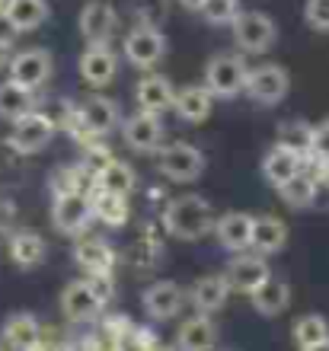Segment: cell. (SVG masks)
I'll use <instances>...</instances> for the list:
<instances>
[{
    "mask_svg": "<svg viewBox=\"0 0 329 351\" xmlns=\"http://www.w3.org/2000/svg\"><path fill=\"white\" fill-rule=\"evenodd\" d=\"M249 67L240 55H214L205 67V90L214 99H234L247 86Z\"/></svg>",
    "mask_w": 329,
    "mask_h": 351,
    "instance_id": "3",
    "label": "cell"
},
{
    "mask_svg": "<svg viewBox=\"0 0 329 351\" xmlns=\"http://www.w3.org/2000/svg\"><path fill=\"white\" fill-rule=\"evenodd\" d=\"M230 291H240V294H253L265 278H269V265H265V256H256V252H237L234 262L224 271Z\"/></svg>",
    "mask_w": 329,
    "mask_h": 351,
    "instance_id": "16",
    "label": "cell"
},
{
    "mask_svg": "<svg viewBox=\"0 0 329 351\" xmlns=\"http://www.w3.org/2000/svg\"><path fill=\"white\" fill-rule=\"evenodd\" d=\"M73 262L87 278H109L115 271V250L102 237H80L73 243Z\"/></svg>",
    "mask_w": 329,
    "mask_h": 351,
    "instance_id": "12",
    "label": "cell"
},
{
    "mask_svg": "<svg viewBox=\"0 0 329 351\" xmlns=\"http://www.w3.org/2000/svg\"><path fill=\"white\" fill-rule=\"evenodd\" d=\"M278 144L294 154H301L304 160L310 157V144H313V125L304 119H291L278 125Z\"/></svg>",
    "mask_w": 329,
    "mask_h": 351,
    "instance_id": "33",
    "label": "cell"
},
{
    "mask_svg": "<svg viewBox=\"0 0 329 351\" xmlns=\"http://www.w3.org/2000/svg\"><path fill=\"white\" fill-rule=\"evenodd\" d=\"M230 32L243 55H265L278 38V26L259 10H240L237 19L230 23Z\"/></svg>",
    "mask_w": 329,
    "mask_h": 351,
    "instance_id": "2",
    "label": "cell"
},
{
    "mask_svg": "<svg viewBox=\"0 0 329 351\" xmlns=\"http://www.w3.org/2000/svg\"><path fill=\"white\" fill-rule=\"evenodd\" d=\"M109 304L106 297L96 291L90 278H80V281H71V285L61 291V313L71 319V323H90L102 313V306Z\"/></svg>",
    "mask_w": 329,
    "mask_h": 351,
    "instance_id": "8",
    "label": "cell"
},
{
    "mask_svg": "<svg viewBox=\"0 0 329 351\" xmlns=\"http://www.w3.org/2000/svg\"><path fill=\"white\" fill-rule=\"evenodd\" d=\"M90 204H93V217L106 227H125L128 223V195H112V192H100V189H93L90 195Z\"/></svg>",
    "mask_w": 329,
    "mask_h": 351,
    "instance_id": "27",
    "label": "cell"
},
{
    "mask_svg": "<svg viewBox=\"0 0 329 351\" xmlns=\"http://www.w3.org/2000/svg\"><path fill=\"white\" fill-rule=\"evenodd\" d=\"M3 342L13 351H36L42 342V326L32 313H13L3 323Z\"/></svg>",
    "mask_w": 329,
    "mask_h": 351,
    "instance_id": "24",
    "label": "cell"
},
{
    "mask_svg": "<svg viewBox=\"0 0 329 351\" xmlns=\"http://www.w3.org/2000/svg\"><path fill=\"white\" fill-rule=\"evenodd\" d=\"M10 221H13V204L0 198V233L10 227Z\"/></svg>",
    "mask_w": 329,
    "mask_h": 351,
    "instance_id": "40",
    "label": "cell"
},
{
    "mask_svg": "<svg viewBox=\"0 0 329 351\" xmlns=\"http://www.w3.org/2000/svg\"><path fill=\"white\" fill-rule=\"evenodd\" d=\"M45 240L36 230H16L10 233V259L16 262L19 268H36L38 262L45 259Z\"/></svg>",
    "mask_w": 329,
    "mask_h": 351,
    "instance_id": "28",
    "label": "cell"
},
{
    "mask_svg": "<svg viewBox=\"0 0 329 351\" xmlns=\"http://www.w3.org/2000/svg\"><path fill=\"white\" fill-rule=\"evenodd\" d=\"M301 169H304V157L288 147H282V144H275L262 160V176L272 185H282L284 179H291V176L301 173Z\"/></svg>",
    "mask_w": 329,
    "mask_h": 351,
    "instance_id": "29",
    "label": "cell"
},
{
    "mask_svg": "<svg viewBox=\"0 0 329 351\" xmlns=\"http://www.w3.org/2000/svg\"><path fill=\"white\" fill-rule=\"evenodd\" d=\"M310 154L320 160H329V119L313 125V144H310Z\"/></svg>",
    "mask_w": 329,
    "mask_h": 351,
    "instance_id": "39",
    "label": "cell"
},
{
    "mask_svg": "<svg viewBox=\"0 0 329 351\" xmlns=\"http://www.w3.org/2000/svg\"><path fill=\"white\" fill-rule=\"evenodd\" d=\"M304 19L317 32H329V0H307L304 3Z\"/></svg>",
    "mask_w": 329,
    "mask_h": 351,
    "instance_id": "38",
    "label": "cell"
},
{
    "mask_svg": "<svg viewBox=\"0 0 329 351\" xmlns=\"http://www.w3.org/2000/svg\"><path fill=\"white\" fill-rule=\"evenodd\" d=\"M288 243V227L278 217H253V233H249V252L256 256H275Z\"/></svg>",
    "mask_w": 329,
    "mask_h": 351,
    "instance_id": "21",
    "label": "cell"
},
{
    "mask_svg": "<svg viewBox=\"0 0 329 351\" xmlns=\"http://www.w3.org/2000/svg\"><path fill=\"white\" fill-rule=\"evenodd\" d=\"M214 208L201 195H179L163 208V227L176 240H201L214 233Z\"/></svg>",
    "mask_w": 329,
    "mask_h": 351,
    "instance_id": "1",
    "label": "cell"
},
{
    "mask_svg": "<svg viewBox=\"0 0 329 351\" xmlns=\"http://www.w3.org/2000/svg\"><path fill=\"white\" fill-rule=\"evenodd\" d=\"M173 109L183 121L201 125V121H208V115L214 112V96H211L205 86H183V90L176 93Z\"/></svg>",
    "mask_w": 329,
    "mask_h": 351,
    "instance_id": "23",
    "label": "cell"
},
{
    "mask_svg": "<svg viewBox=\"0 0 329 351\" xmlns=\"http://www.w3.org/2000/svg\"><path fill=\"white\" fill-rule=\"evenodd\" d=\"M38 112L52 121V128L55 131H65V128H77V106H71V99L65 96H55V99H45L38 106Z\"/></svg>",
    "mask_w": 329,
    "mask_h": 351,
    "instance_id": "35",
    "label": "cell"
},
{
    "mask_svg": "<svg viewBox=\"0 0 329 351\" xmlns=\"http://www.w3.org/2000/svg\"><path fill=\"white\" fill-rule=\"evenodd\" d=\"M55 138V128H52V121L42 115L38 109H32L29 115L13 121V131H10V147L23 154V157H32L38 150L48 147V141Z\"/></svg>",
    "mask_w": 329,
    "mask_h": 351,
    "instance_id": "9",
    "label": "cell"
},
{
    "mask_svg": "<svg viewBox=\"0 0 329 351\" xmlns=\"http://www.w3.org/2000/svg\"><path fill=\"white\" fill-rule=\"evenodd\" d=\"M119 125V102L109 99V96H87V99L77 106V134L80 138H102L109 134L112 128Z\"/></svg>",
    "mask_w": 329,
    "mask_h": 351,
    "instance_id": "7",
    "label": "cell"
},
{
    "mask_svg": "<svg viewBox=\"0 0 329 351\" xmlns=\"http://www.w3.org/2000/svg\"><path fill=\"white\" fill-rule=\"evenodd\" d=\"M3 19L13 32H32L48 19V0H7Z\"/></svg>",
    "mask_w": 329,
    "mask_h": 351,
    "instance_id": "25",
    "label": "cell"
},
{
    "mask_svg": "<svg viewBox=\"0 0 329 351\" xmlns=\"http://www.w3.org/2000/svg\"><path fill=\"white\" fill-rule=\"evenodd\" d=\"M135 99H137V109L141 112H154V115H160V112L173 109L176 90H173V84H170L163 74H147V77L137 80Z\"/></svg>",
    "mask_w": 329,
    "mask_h": 351,
    "instance_id": "19",
    "label": "cell"
},
{
    "mask_svg": "<svg viewBox=\"0 0 329 351\" xmlns=\"http://www.w3.org/2000/svg\"><path fill=\"white\" fill-rule=\"evenodd\" d=\"M36 109V96L26 86L13 84V80H3L0 84V119L3 121H16L23 115Z\"/></svg>",
    "mask_w": 329,
    "mask_h": 351,
    "instance_id": "32",
    "label": "cell"
},
{
    "mask_svg": "<svg viewBox=\"0 0 329 351\" xmlns=\"http://www.w3.org/2000/svg\"><path fill=\"white\" fill-rule=\"evenodd\" d=\"M320 160V157H317ZM320 176L326 179V185H329V160H320Z\"/></svg>",
    "mask_w": 329,
    "mask_h": 351,
    "instance_id": "42",
    "label": "cell"
},
{
    "mask_svg": "<svg viewBox=\"0 0 329 351\" xmlns=\"http://www.w3.org/2000/svg\"><path fill=\"white\" fill-rule=\"evenodd\" d=\"M291 335H294V345H297L301 351H307V348H313V345H320V342L329 339V323L317 313H307L294 323Z\"/></svg>",
    "mask_w": 329,
    "mask_h": 351,
    "instance_id": "34",
    "label": "cell"
},
{
    "mask_svg": "<svg viewBox=\"0 0 329 351\" xmlns=\"http://www.w3.org/2000/svg\"><path fill=\"white\" fill-rule=\"evenodd\" d=\"M249 304H253V310H256L259 316H278L291 304V287H288V281H282V278L269 275L262 285L249 294Z\"/></svg>",
    "mask_w": 329,
    "mask_h": 351,
    "instance_id": "22",
    "label": "cell"
},
{
    "mask_svg": "<svg viewBox=\"0 0 329 351\" xmlns=\"http://www.w3.org/2000/svg\"><path fill=\"white\" fill-rule=\"evenodd\" d=\"M278 189V198H282L288 208H310L313 202H317V179H313L307 169H301V173H294L291 179H284L282 185H275Z\"/></svg>",
    "mask_w": 329,
    "mask_h": 351,
    "instance_id": "31",
    "label": "cell"
},
{
    "mask_svg": "<svg viewBox=\"0 0 329 351\" xmlns=\"http://www.w3.org/2000/svg\"><path fill=\"white\" fill-rule=\"evenodd\" d=\"M122 138H125L128 150H135V154H157L160 141H163L160 115H154V112H137V115L125 119V125H122Z\"/></svg>",
    "mask_w": 329,
    "mask_h": 351,
    "instance_id": "14",
    "label": "cell"
},
{
    "mask_svg": "<svg viewBox=\"0 0 329 351\" xmlns=\"http://www.w3.org/2000/svg\"><path fill=\"white\" fill-rule=\"evenodd\" d=\"M52 77V55L45 48H26V51H16L10 58V80L26 90L36 93L38 86L48 84Z\"/></svg>",
    "mask_w": 329,
    "mask_h": 351,
    "instance_id": "11",
    "label": "cell"
},
{
    "mask_svg": "<svg viewBox=\"0 0 329 351\" xmlns=\"http://www.w3.org/2000/svg\"><path fill=\"white\" fill-rule=\"evenodd\" d=\"M189 297H192V304L198 313H218L220 306L227 304L230 285L224 275H205L192 285V294Z\"/></svg>",
    "mask_w": 329,
    "mask_h": 351,
    "instance_id": "26",
    "label": "cell"
},
{
    "mask_svg": "<svg viewBox=\"0 0 329 351\" xmlns=\"http://www.w3.org/2000/svg\"><path fill=\"white\" fill-rule=\"evenodd\" d=\"M154 351H166V348H154Z\"/></svg>",
    "mask_w": 329,
    "mask_h": 351,
    "instance_id": "45",
    "label": "cell"
},
{
    "mask_svg": "<svg viewBox=\"0 0 329 351\" xmlns=\"http://www.w3.org/2000/svg\"><path fill=\"white\" fill-rule=\"evenodd\" d=\"M77 26H80V36L87 38V45H109L112 36H115V26H119L115 7L106 3V0H90L80 10V23Z\"/></svg>",
    "mask_w": 329,
    "mask_h": 351,
    "instance_id": "13",
    "label": "cell"
},
{
    "mask_svg": "<svg viewBox=\"0 0 329 351\" xmlns=\"http://www.w3.org/2000/svg\"><path fill=\"white\" fill-rule=\"evenodd\" d=\"M96 185H100V192H112V195H131L137 185V176L128 163H122V160H106L100 169H96Z\"/></svg>",
    "mask_w": 329,
    "mask_h": 351,
    "instance_id": "30",
    "label": "cell"
},
{
    "mask_svg": "<svg viewBox=\"0 0 329 351\" xmlns=\"http://www.w3.org/2000/svg\"><path fill=\"white\" fill-rule=\"evenodd\" d=\"M214 345H218V326L208 319V313H195L176 332L179 351H214Z\"/></svg>",
    "mask_w": 329,
    "mask_h": 351,
    "instance_id": "20",
    "label": "cell"
},
{
    "mask_svg": "<svg viewBox=\"0 0 329 351\" xmlns=\"http://www.w3.org/2000/svg\"><path fill=\"white\" fill-rule=\"evenodd\" d=\"M157 169L170 182H195L201 169H205V154L198 147H192V144L173 141V144L157 147Z\"/></svg>",
    "mask_w": 329,
    "mask_h": 351,
    "instance_id": "4",
    "label": "cell"
},
{
    "mask_svg": "<svg viewBox=\"0 0 329 351\" xmlns=\"http://www.w3.org/2000/svg\"><path fill=\"white\" fill-rule=\"evenodd\" d=\"M198 13L208 26H230L240 13V0H201Z\"/></svg>",
    "mask_w": 329,
    "mask_h": 351,
    "instance_id": "37",
    "label": "cell"
},
{
    "mask_svg": "<svg viewBox=\"0 0 329 351\" xmlns=\"http://www.w3.org/2000/svg\"><path fill=\"white\" fill-rule=\"evenodd\" d=\"M249 233H253V214L227 211L224 217L214 221V237L227 252H247L249 250Z\"/></svg>",
    "mask_w": 329,
    "mask_h": 351,
    "instance_id": "18",
    "label": "cell"
},
{
    "mask_svg": "<svg viewBox=\"0 0 329 351\" xmlns=\"http://www.w3.org/2000/svg\"><path fill=\"white\" fill-rule=\"evenodd\" d=\"M77 71H80L83 84L90 86H109L119 74V58L109 45H87V51L77 61Z\"/></svg>",
    "mask_w": 329,
    "mask_h": 351,
    "instance_id": "17",
    "label": "cell"
},
{
    "mask_svg": "<svg viewBox=\"0 0 329 351\" xmlns=\"http://www.w3.org/2000/svg\"><path fill=\"white\" fill-rule=\"evenodd\" d=\"M141 304H144L150 319L166 323V319L179 316V310H183V304H185V291L176 285V281H154V285L144 291Z\"/></svg>",
    "mask_w": 329,
    "mask_h": 351,
    "instance_id": "15",
    "label": "cell"
},
{
    "mask_svg": "<svg viewBox=\"0 0 329 351\" xmlns=\"http://www.w3.org/2000/svg\"><path fill=\"white\" fill-rule=\"evenodd\" d=\"M93 221V204L87 192H65L55 195V204H52V223H55L58 233H83L87 223Z\"/></svg>",
    "mask_w": 329,
    "mask_h": 351,
    "instance_id": "10",
    "label": "cell"
},
{
    "mask_svg": "<svg viewBox=\"0 0 329 351\" xmlns=\"http://www.w3.org/2000/svg\"><path fill=\"white\" fill-rule=\"evenodd\" d=\"M3 10H7V0H0V19H3Z\"/></svg>",
    "mask_w": 329,
    "mask_h": 351,
    "instance_id": "44",
    "label": "cell"
},
{
    "mask_svg": "<svg viewBox=\"0 0 329 351\" xmlns=\"http://www.w3.org/2000/svg\"><path fill=\"white\" fill-rule=\"evenodd\" d=\"M288 90H291V77H288V71L282 64L253 67L247 74V86H243V93L259 106H278L288 96Z\"/></svg>",
    "mask_w": 329,
    "mask_h": 351,
    "instance_id": "6",
    "label": "cell"
},
{
    "mask_svg": "<svg viewBox=\"0 0 329 351\" xmlns=\"http://www.w3.org/2000/svg\"><path fill=\"white\" fill-rule=\"evenodd\" d=\"M122 55L137 71H150L166 55V38L157 26H135L122 42Z\"/></svg>",
    "mask_w": 329,
    "mask_h": 351,
    "instance_id": "5",
    "label": "cell"
},
{
    "mask_svg": "<svg viewBox=\"0 0 329 351\" xmlns=\"http://www.w3.org/2000/svg\"><path fill=\"white\" fill-rule=\"evenodd\" d=\"M128 10L137 26H163L170 13V0H128Z\"/></svg>",
    "mask_w": 329,
    "mask_h": 351,
    "instance_id": "36",
    "label": "cell"
},
{
    "mask_svg": "<svg viewBox=\"0 0 329 351\" xmlns=\"http://www.w3.org/2000/svg\"><path fill=\"white\" fill-rule=\"evenodd\" d=\"M179 7H185V10H198L201 7V0H176Z\"/></svg>",
    "mask_w": 329,
    "mask_h": 351,
    "instance_id": "41",
    "label": "cell"
},
{
    "mask_svg": "<svg viewBox=\"0 0 329 351\" xmlns=\"http://www.w3.org/2000/svg\"><path fill=\"white\" fill-rule=\"evenodd\" d=\"M307 351H329V339L326 342H320V345H313V348H307Z\"/></svg>",
    "mask_w": 329,
    "mask_h": 351,
    "instance_id": "43",
    "label": "cell"
}]
</instances>
